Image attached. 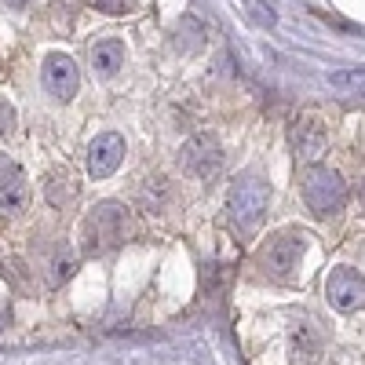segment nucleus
Segmentation results:
<instances>
[{
	"mask_svg": "<svg viewBox=\"0 0 365 365\" xmlns=\"http://www.w3.org/2000/svg\"><path fill=\"white\" fill-rule=\"evenodd\" d=\"M15 120H19L15 106H11L8 99H0V135H11V132H15Z\"/></svg>",
	"mask_w": 365,
	"mask_h": 365,
	"instance_id": "obj_17",
	"label": "nucleus"
},
{
	"mask_svg": "<svg viewBox=\"0 0 365 365\" xmlns=\"http://www.w3.org/2000/svg\"><path fill=\"white\" fill-rule=\"evenodd\" d=\"M303 252H307V234L299 230H278L274 237H267V245L259 249V270L274 282H296Z\"/></svg>",
	"mask_w": 365,
	"mask_h": 365,
	"instance_id": "obj_4",
	"label": "nucleus"
},
{
	"mask_svg": "<svg viewBox=\"0 0 365 365\" xmlns=\"http://www.w3.org/2000/svg\"><path fill=\"white\" fill-rule=\"evenodd\" d=\"M51 270H55V274H51V285H63V282L70 278V274L77 270V259H73V256H70V252L63 249V252H58V256H55V263H51Z\"/></svg>",
	"mask_w": 365,
	"mask_h": 365,
	"instance_id": "obj_16",
	"label": "nucleus"
},
{
	"mask_svg": "<svg viewBox=\"0 0 365 365\" xmlns=\"http://www.w3.org/2000/svg\"><path fill=\"white\" fill-rule=\"evenodd\" d=\"M29 201V187H26V172L0 154V212L4 216H19Z\"/></svg>",
	"mask_w": 365,
	"mask_h": 365,
	"instance_id": "obj_10",
	"label": "nucleus"
},
{
	"mask_svg": "<svg viewBox=\"0 0 365 365\" xmlns=\"http://www.w3.org/2000/svg\"><path fill=\"white\" fill-rule=\"evenodd\" d=\"M172 201H175V194H172V182H168L165 175L143 179V187H139V205H143V212H168Z\"/></svg>",
	"mask_w": 365,
	"mask_h": 365,
	"instance_id": "obj_13",
	"label": "nucleus"
},
{
	"mask_svg": "<svg viewBox=\"0 0 365 365\" xmlns=\"http://www.w3.org/2000/svg\"><path fill=\"white\" fill-rule=\"evenodd\" d=\"M132 230V216L120 201H103L81 220V249L84 256H103L117 249Z\"/></svg>",
	"mask_w": 365,
	"mask_h": 365,
	"instance_id": "obj_2",
	"label": "nucleus"
},
{
	"mask_svg": "<svg viewBox=\"0 0 365 365\" xmlns=\"http://www.w3.org/2000/svg\"><path fill=\"white\" fill-rule=\"evenodd\" d=\"M267 208H270V182L256 172L241 175L230 182L227 190V216H230V227L241 234V237H252L263 220H267Z\"/></svg>",
	"mask_w": 365,
	"mask_h": 365,
	"instance_id": "obj_1",
	"label": "nucleus"
},
{
	"mask_svg": "<svg viewBox=\"0 0 365 365\" xmlns=\"http://www.w3.org/2000/svg\"><path fill=\"white\" fill-rule=\"evenodd\" d=\"M125 41H117V37H106L99 44H91V70H96L99 77H113L120 66H125Z\"/></svg>",
	"mask_w": 365,
	"mask_h": 365,
	"instance_id": "obj_11",
	"label": "nucleus"
},
{
	"mask_svg": "<svg viewBox=\"0 0 365 365\" xmlns=\"http://www.w3.org/2000/svg\"><path fill=\"white\" fill-rule=\"evenodd\" d=\"M289 143H292V150H296L299 161L314 165L325 150H329V125H325V117L314 113V110L299 113L292 125H289Z\"/></svg>",
	"mask_w": 365,
	"mask_h": 365,
	"instance_id": "obj_6",
	"label": "nucleus"
},
{
	"mask_svg": "<svg viewBox=\"0 0 365 365\" xmlns=\"http://www.w3.org/2000/svg\"><path fill=\"white\" fill-rule=\"evenodd\" d=\"M135 0H96V8L110 11V15H120V11H132Z\"/></svg>",
	"mask_w": 365,
	"mask_h": 365,
	"instance_id": "obj_19",
	"label": "nucleus"
},
{
	"mask_svg": "<svg viewBox=\"0 0 365 365\" xmlns=\"http://www.w3.org/2000/svg\"><path fill=\"white\" fill-rule=\"evenodd\" d=\"M249 15H252V19H259L263 26H274V11H263L259 0H249Z\"/></svg>",
	"mask_w": 365,
	"mask_h": 365,
	"instance_id": "obj_20",
	"label": "nucleus"
},
{
	"mask_svg": "<svg viewBox=\"0 0 365 365\" xmlns=\"http://www.w3.org/2000/svg\"><path fill=\"white\" fill-rule=\"evenodd\" d=\"M325 296H329L332 307L344 311V314L358 311L361 307V270L336 267V270L329 274V282H325Z\"/></svg>",
	"mask_w": 365,
	"mask_h": 365,
	"instance_id": "obj_9",
	"label": "nucleus"
},
{
	"mask_svg": "<svg viewBox=\"0 0 365 365\" xmlns=\"http://www.w3.org/2000/svg\"><path fill=\"white\" fill-rule=\"evenodd\" d=\"M4 278H8L19 292H29V267H26L19 256H11V259L4 263Z\"/></svg>",
	"mask_w": 365,
	"mask_h": 365,
	"instance_id": "obj_15",
	"label": "nucleus"
},
{
	"mask_svg": "<svg viewBox=\"0 0 365 365\" xmlns=\"http://www.w3.org/2000/svg\"><path fill=\"white\" fill-rule=\"evenodd\" d=\"M8 322H11V307H8V303H4V299H0V332H4V329H8Z\"/></svg>",
	"mask_w": 365,
	"mask_h": 365,
	"instance_id": "obj_21",
	"label": "nucleus"
},
{
	"mask_svg": "<svg viewBox=\"0 0 365 365\" xmlns=\"http://www.w3.org/2000/svg\"><path fill=\"white\" fill-rule=\"evenodd\" d=\"M120 161H125V139L117 132H99L96 139L88 143V154H84V165H88V175L91 179H110Z\"/></svg>",
	"mask_w": 365,
	"mask_h": 365,
	"instance_id": "obj_8",
	"label": "nucleus"
},
{
	"mask_svg": "<svg viewBox=\"0 0 365 365\" xmlns=\"http://www.w3.org/2000/svg\"><path fill=\"white\" fill-rule=\"evenodd\" d=\"M44 197H48V205H55V208H66V205L77 197V175H73L70 168H51V172L44 175Z\"/></svg>",
	"mask_w": 365,
	"mask_h": 365,
	"instance_id": "obj_12",
	"label": "nucleus"
},
{
	"mask_svg": "<svg viewBox=\"0 0 365 365\" xmlns=\"http://www.w3.org/2000/svg\"><path fill=\"white\" fill-rule=\"evenodd\" d=\"M299 194L314 216H332L347 205V182L329 165H307L299 172Z\"/></svg>",
	"mask_w": 365,
	"mask_h": 365,
	"instance_id": "obj_3",
	"label": "nucleus"
},
{
	"mask_svg": "<svg viewBox=\"0 0 365 365\" xmlns=\"http://www.w3.org/2000/svg\"><path fill=\"white\" fill-rule=\"evenodd\" d=\"M329 84L336 88H351V91H361V70H351V73H332Z\"/></svg>",
	"mask_w": 365,
	"mask_h": 365,
	"instance_id": "obj_18",
	"label": "nucleus"
},
{
	"mask_svg": "<svg viewBox=\"0 0 365 365\" xmlns=\"http://www.w3.org/2000/svg\"><path fill=\"white\" fill-rule=\"evenodd\" d=\"M223 161H227V154H223L220 139L208 135V132L187 139V143H182V150H179L182 172L194 175V179H201V182H212V179H216V175L223 172Z\"/></svg>",
	"mask_w": 365,
	"mask_h": 365,
	"instance_id": "obj_5",
	"label": "nucleus"
},
{
	"mask_svg": "<svg viewBox=\"0 0 365 365\" xmlns=\"http://www.w3.org/2000/svg\"><path fill=\"white\" fill-rule=\"evenodd\" d=\"M322 340L314 329H299V336L292 340V365H318Z\"/></svg>",
	"mask_w": 365,
	"mask_h": 365,
	"instance_id": "obj_14",
	"label": "nucleus"
},
{
	"mask_svg": "<svg viewBox=\"0 0 365 365\" xmlns=\"http://www.w3.org/2000/svg\"><path fill=\"white\" fill-rule=\"evenodd\" d=\"M41 81L48 88V96H55L58 103H70L77 96V88H81V70L66 51H51V55H44Z\"/></svg>",
	"mask_w": 365,
	"mask_h": 365,
	"instance_id": "obj_7",
	"label": "nucleus"
},
{
	"mask_svg": "<svg viewBox=\"0 0 365 365\" xmlns=\"http://www.w3.org/2000/svg\"><path fill=\"white\" fill-rule=\"evenodd\" d=\"M8 8H15V11H22V8H29V0H4Z\"/></svg>",
	"mask_w": 365,
	"mask_h": 365,
	"instance_id": "obj_22",
	"label": "nucleus"
}]
</instances>
